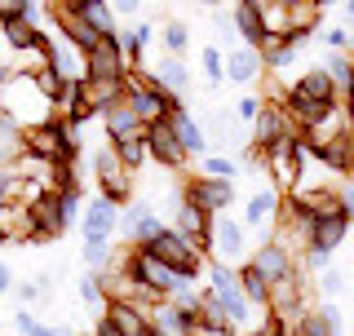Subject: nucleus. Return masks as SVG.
Here are the masks:
<instances>
[{"mask_svg":"<svg viewBox=\"0 0 354 336\" xmlns=\"http://www.w3.org/2000/svg\"><path fill=\"white\" fill-rule=\"evenodd\" d=\"M147 252H155L164 265H169V270H177L182 279H199V274H204V252H208V243L186 239L182 230H173V226H169Z\"/></svg>","mask_w":354,"mask_h":336,"instance_id":"nucleus-1","label":"nucleus"},{"mask_svg":"<svg viewBox=\"0 0 354 336\" xmlns=\"http://www.w3.org/2000/svg\"><path fill=\"white\" fill-rule=\"evenodd\" d=\"M129 106H133V115L142 120V129H155V124H164L182 102H177L173 93H164L151 75H129Z\"/></svg>","mask_w":354,"mask_h":336,"instance_id":"nucleus-2","label":"nucleus"},{"mask_svg":"<svg viewBox=\"0 0 354 336\" xmlns=\"http://www.w3.org/2000/svg\"><path fill=\"white\" fill-rule=\"evenodd\" d=\"M124 270H129L133 279H138L142 288L160 292L164 301H169V297H173V288L182 283V274H177V270H169V265H164L155 252H147V248H129V252H124Z\"/></svg>","mask_w":354,"mask_h":336,"instance_id":"nucleus-3","label":"nucleus"},{"mask_svg":"<svg viewBox=\"0 0 354 336\" xmlns=\"http://www.w3.org/2000/svg\"><path fill=\"white\" fill-rule=\"evenodd\" d=\"M53 18H58V31L62 40H71L80 53H93L106 36L93 27V18L84 14V0H71V5H53Z\"/></svg>","mask_w":354,"mask_h":336,"instance_id":"nucleus-4","label":"nucleus"},{"mask_svg":"<svg viewBox=\"0 0 354 336\" xmlns=\"http://www.w3.org/2000/svg\"><path fill=\"white\" fill-rule=\"evenodd\" d=\"M243 239H248L243 221H235L230 212H217L213 226H208V248L217 252L221 265H243Z\"/></svg>","mask_w":354,"mask_h":336,"instance_id":"nucleus-5","label":"nucleus"},{"mask_svg":"<svg viewBox=\"0 0 354 336\" xmlns=\"http://www.w3.org/2000/svg\"><path fill=\"white\" fill-rule=\"evenodd\" d=\"M208 279V288L226 301V310H230V328H239V323H248V297H243V288H239V270H230V265H221L213 261L204 270Z\"/></svg>","mask_w":354,"mask_h":336,"instance_id":"nucleus-6","label":"nucleus"},{"mask_svg":"<svg viewBox=\"0 0 354 336\" xmlns=\"http://www.w3.org/2000/svg\"><path fill=\"white\" fill-rule=\"evenodd\" d=\"M248 265L257 270L266 283H288V279H297V261H292V252L283 248V243H274V239H266V243H257V252L248 256Z\"/></svg>","mask_w":354,"mask_h":336,"instance_id":"nucleus-7","label":"nucleus"},{"mask_svg":"<svg viewBox=\"0 0 354 336\" xmlns=\"http://www.w3.org/2000/svg\"><path fill=\"white\" fill-rule=\"evenodd\" d=\"M248 133H252V147L257 151H270V147H279V142H288V138H301V133H292V120H288L283 102H270V97H266L261 120Z\"/></svg>","mask_w":354,"mask_h":336,"instance_id":"nucleus-8","label":"nucleus"},{"mask_svg":"<svg viewBox=\"0 0 354 336\" xmlns=\"http://www.w3.org/2000/svg\"><path fill=\"white\" fill-rule=\"evenodd\" d=\"M27 217H31V239H58V234L71 226L58 190H53V195H36V204L27 208Z\"/></svg>","mask_w":354,"mask_h":336,"instance_id":"nucleus-9","label":"nucleus"},{"mask_svg":"<svg viewBox=\"0 0 354 336\" xmlns=\"http://www.w3.org/2000/svg\"><path fill=\"white\" fill-rule=\"evenodd\" d=\"M120 230H124V239L133 243V248H151L169 226L151 212V204H129L124 212H120Z\"/></svg>","mask_w":354,"mask_h":336,"instance_id":"nucleus-10","label":"nucleus"},{"mask_svg":"<svg viewBox=\"0 0 354 336\" xmlns=\"http://www.w3.org/2000/svg\"><path fill=\"white\" fill-rule=\"evenodd\" d=\"M93 168H97V186H102V199H111V204H124V199L133 195V177L129 168L115 160V151H97L93 155Z\"/></svg>","mask_w":354,"mask_h":336,"instance_id":"nucleus-11","label":"nucleus"},{"mask_svg":"<svg viewBox=\"0 0 354 336\" xmlns=\"http://www.w3.org/2000/svg\"><path fill=\"white\" fill-rule=\"evenodd\" d=\"M147 151H151V160L164 164V168H182L186 164V151H182V142H177V133H173L169 120L155 124V129H147Z\"/></svg>","mask_w":354,"mask_h":336,"instance_id":"nucleus-12","label":"nucleus"},{"mask_svg":"<svg viewBox=\"0 0 354 336\" xmlns=\"http://www.w3.org/2000/svg\"><path fill=\"white\" fill-rule=\"evenodd\" d=\"M84 239H111V234L120 230V204H111V199L97 195L93 204L84 208Z\"/></svg>","mask_w":354,"mask_h":336,"instance_id":"nucleus-13","label":"nucleus"},{"mask_svg":"<svg viewBox=\"0 0 354 336\" xmlns=\"http://www.w3.org/2000/svg\"><path fill=\"white\" fill-rule=\"evenodd\" d=\"M292 93H301L306 102H319V106H341V93H337V84H332V75L324 66H310L301 80L292 84Z\"/></svg>","mask_w":354,"mask_h":336,"instance_id":"nucleus-14","label":"nucleus"},{"mask_svg":"<svg viewBox=\"0 0 354 336\" xmlns=\"http://www.w3.org/2000/svg\"><path fill=\"white\" fill-rule=\"evenodd\" d=\"M195 315L191 310H182V306H173V301H164V306H155L151 310V328L160 332V336H195Z\"/></svg>","mask_w":354,"mask_h":336,"instance_id":"nucleus-15","label":"nucleus"},{"mask_svg":"<svg viewBox=\"0 0 354 336\" xmlns=\"http://www.w3.org/2000/svg\"><path fill=\"white\" fill-rule=\"evenodd\" d=\"M279 217V190H257L243 204V230H270Z\"/></svg>","mask_w":354,"mask_h":336,"instance_id":"nucleus-16","label":"nucleus"},{"mask_svg":"<svg viewBox=\"0 0 354 336\" xmlns=\"http://www.w3.org/2000/svg\"><path fill=\"white\" fill-rule=\"evenodd\" d=\"M18 160H27V129L9 111H0V168H14Z\"/></svg>","mask_w":354,"mask_h":336,"instance_id":"nucleus-17","label":"nucleus"},{"mask_svg":"<svg viewBox=\"0 0 354 336\" xmlns=\"http://www.w3.org/2000/svg\"><path fill=\"white\" fill-rule=\"evenodd\" d=\"M261 75H266V62H261L257 49H235V53H226V80H230V84L252 88Z\"/></svg>","mask_w":354,"mask_h":336,"instance_id":"nucleus-18","label":"nucleus"},{"mask_svg":"<svg viewBox=\"0 0 354 336\" xmlns=\"http://www.w3.org/2000/svg\"><path fill=\"white\" fill-rule=\"evenodd\" d=\"M337 328H341V310L328 301V306H319V310H306V315L292 323L288 336H337Z\"/></svg>","mask_w":354,"mask_h":336,"instance_id":"nucleus-19","label":"nucleus"},{"mask_svg":"<svg viewBox=\"0 0 354 336\" xmlns=\"http://www.w3.org/2000/svg\"><path fill=\"white\" fill-rule=\"evenodd\" d=\"M169 124H173V133H177V142H182V151H186V155H204V151H208L204 129L195 124V115H191L186 106H177V111H173Z\"/></svg>","mask_w":354,"mask_h":336,"instance_id":"nucleus-20","label":"nucleus"},{"mask_svg":"<svg viewBox=\"0 0 354 336\" xmlns=\"http://www.w3.org/2000/svg\"><path fill=\"white\" fill-rule=\"evenodd\" d=\"M151 80L160 84L164 93H173V97H186V88H191V71H186V62H182V58H164V62L151 71Z\"/></svg>","mask_w":354,"mask_h":336,"instance_id":"nucleus-21","label":"nucleus"},{"mask_svg":"<svg viewBox=\"0 0 354 336\" xmlns=\"http://www.w3.org/2000/svg\"><path fill=\"white\" fill-rule=\"evenodd\" d=\"M319 14H324L319 0H288V31H292V36L319 31Z\"/></svg>","mask_w":354,"mask_h":336,"instance_id":"nucleus-22","label":"nucleus"},{"mask_svg":"<svg viewBox=\"0 0 354 336\" xmlns=\"http://www.w3.org/2000/svg\"><path fill=\"white\" fill-rule=\"evenodd\" d=\"M235 36L248 40V49L266 44V27H261V9L257 5H235Z\"/></svg>","mask_w":354,"mask_h":336,"instance_id":"nucleus-23","label":"nucleus"},{"mask_svg":"<svg viewBox=\"0 0 354 336\" xmlns=\"http://www.w3.org/2000/svg\"><path fill=\"white\" fill-rule=\"evenodd\" d=\"M350 234V217L346 212H337V217H319L315 221V248L324 252H337V243Z\"/></svg>","mask_w":354,"mask_h":336,"instance_id":"nucleus-24","label":"nucleus"},{"mask_svg":"<svg viewBox=\"0 0 354 336\" xmlns=\"http://www.w3.org/2000/svg\"><path fill=\"white\" fill-rule=\"evenodd\" d=\"M102 124H106V138H111V142L133 138V133H147V129H142V120L133 115V106H129V102H124V106H115V111H106Z\"/></svg>","mask_w":354,"mask_h":336,"instance_id":"nucleus-25","label":"nucleus"},{"mask_svg":"<svg viewBox=\"0 0 354 336\" xmlns=\"http://www.w3.org/2000/svg\"><path fill=\"white\" fill-rule=\"evenodd\" d=\"M111 151H115V160L120 164H124L129 168V173H133V168H142V164H147V133H133V138H120V142H111Z\"/></svg>","mask_w":354,"mask_h":336,"instance_id":"nucleus-26","label":"nucleus"},{"mask_svg":"<svg viewBox=\"0 0 354 336\" xmlns=\"http://www.w3.org/2000/svg\"><path fill=\"white\" fill-rule=\"evenodd\" d=\"M84 265H88V274H106L111 265H115V243L111 239H84Z\"/></svg>","mask_w":354,"mask_h":336,"instance_id":"nucleus-27","label":"nucleus"},{"mask_svg":"<svg viewBox=\"0 0 354 336\" xmlns=\"http://www.w3.org/2000/svg\"><path fill=\"white\" fill-rule=\"evenodd\" d=\"M239 288H243V297H248V306H261V310L270 306V283H266V279L252 270L248 261L239 265Z\"/></svg>","mask_w":354,"mask_h":336,"instance_id":"nucleus-28","label":"nucleus"},{"mask_svg":"<svg viewBox=\"0 0 354 336\" xmlns=\"http://www.w3.org/2000/svg\"><path fill=\"white\" fill-rule=\"evenodd\" d=\"M324 71L332 75V84H337V93H341V102L354 93V62L346 58V53H332V58L324 62Z\"/></svg>","mask_w":354,"mask_h":336,"instance_id":"nucleus-29","label":"nucleus"},{"mask_svg":"<svg viewBox=\"0 0 354 336\" xmlns=\"http://www.w3.org/2000/svg\"><path fill=\"white\" fill-rule=\"evenodd\" d=\"M257 9H261L266 40H283V36H288V0H274V5H257Z\"/></svg>","mask_w":354,"mask_h":336,"instance_id":"nucleus-30","label":"nucleus"},{"mask_svg":"<svg viewBox=\"0 0 354 336\" xmlns=\"http://www.w3.org/2000/svg\"><path fill=\"white\" fill-rule=\"evenodd\" d=\"M199 323H208V328H221V323H230L226 301H221L213 288H204V297H199Z\"/></svg>","mask_w":354,"mask_h":336,"instance_id":"nucleus-31","label":"nucleus"},{"mask_svg":"<svg viewBox=\"0 0 354 336\" xmlns=\"http://www.w3.org/2000/svg\"><path fill=\"white\" fill-rule=\"evenodd\" d=\"M14 328H18V336H71V332H62V328H49V323H40L31 310H14Z\"/></svg>","mask_w":354,"mask_h":336,"instance_id":"nucleus-32","label":"nucleus"},{"mask_svg":"<svg viewBox=\"0 0 354 336\" xmlns=\"http://www.w3.org/2000/svg\"><path fill=\"white\" fill-rule=\"evenodd\" d=\"M199 71H204V80L208 84H221V80H226V53H221V49H213V44H208V49L204 53H199Z\"/></svg>","mask_w":354,"mask_h":336,"instance_id":"nucleus-33","label":"nucleus"},{"mask_svg":"<svg viewBox=\"0 0 354 336\" xmlns=\"http://www.w3.org/2000/svg\"><path fill=\"white\" fill-rule=\"evenodd\" d=\"M80 297H84V306H88V310H102V315H106V306H111V301H106L102 274H84V279H80Z\"/></svg>","mask_w":354,"mask_h":336,"instance_id":"nucleus-34","label":"nucleus"},{"mask_svg":"<svg viewBox=\"0 0 354 336\" xmlns=\"http://www.w3.org/2000/svg\"><path fill=\"white\" fill-rule=\"evenodd\" d=\"M186 44H191V31H186V22H164V49H169V58H182Z\"/></svg>","mask_w":354,"mask_h":336,"instance_id":"nucleus-35","label":"nucleus"},{"mask_svg":"<svg viewBox=\"0 0 354 336\" xmlns=\"http://www.w3.org/2000/svg\"><path fill=\"white\" fill-rule=\"evenodd\" d=\"M261 111H266V97L261 93H243L239 97V102H235V120H239V124H257V120H261Z\"/></svg>","mask_w":354,"mask_h":336,"instance_id":"nucleus-36","label":"nucleus"},{"mask_svg":"<svg viewBox=\"0 0 354 336\" xmlns=\"http://www.w3.org/2000/svg\"><path fill=\"white\" fill-rule=\"evenodd\" d=\"M204 177H213V182H235L239 164L226 160V155H208V160H204Z\"/></svg>","mask_w":354,"mask_h":336,"instance_id":"nucleus-37","label":"nucleus"},{"mask_svg":"<svg viewBox=\"0 0 354 336\" xmlns=\"http://www.w3.org/2000/svg\"><path fill=\"white\" fill-rule=\"evenodd\" d=\"M213 133H217V142H243L239 120L235 115H221V111H213Z\"/></svg>","mask_w":354,"mask_h":336,"instance_id":"nucleus-38","label":"nucleus"},{"mask_svg":"<svg viewBox=\"0 0 354 336\" xmlns=\"http://www.w3.org/2000/svg\"><path fill=\"white\" fill-rule=\"evenodd\" d=\"M14 292H18V301H22V310H27L31 301H44V297H49V279H27V283H18Z\"/></svg>","mask_w":354,"mask_h":336,"instance_id":"nucleus-39","label":"nucleus"},{"mask_svg":"<svg viewBox=\"0 0 354 336\" xmlns=\"http://www.w3.org/2000/svg\"><path fill=\"white\" fill-rule=\"evenodd\" d=\"M324 44L332 53H346L350 49V27H324Z\"/></svg>","mask_w":354,"mask_h":336,"instance_id":"nucleus-40","label":"nucleus"},{"mask_svg":"<svg viewBox=\"0 0 354 336\" xmlns=\"http://www.w3.org/2000/svg\"><path fill=\"white\" fill-rule=\"evenodd\" d=\"M319 288H324L328 297H341V288H346V274H341V270H324V274H319Z\"/></svg>","mask_w":354,"mask_h":336,"instance_id":"nucleus-41","label":"nucleus"},{"mask_svg":"<svg viewBox=\"0 0 354 336\" xmlns=\"http://www.w3.org/2000/svg\"><path fill=\"white\" fill-rule=\"evenodd\" d=\"M93 336H129V332L120 328V323L111 319V315H102V319H97V328H93Z\"/></svg>","mask_w":354,"mask_h":336,"instance_id":"nucleus-42","label":"nucleus"},{"mask_svg":"<svg viewBox=\"0 0 354 336\" xmlns=\"http://www.w3.org/2000/svg\"><path fill=\"white\" fill-rule=\"evenodd\" d=\"M195 336H235L230 323H221V328H208V323H195Z\"/></svg>","mask_w":354,"mask_h":336,"instance_id":"nucleus-43","label":"nucleus"},{"mask_svg":"<svg viewBox=\"0 0 354 336\" xmlns=\"http://www.w3.org/2000/svg\"><path fill=\"white\" fill-rule=\"evenodd\" d=\"M14 288H18V283H14V270H9V265L0 261V297H5V292H14Z\"/></svg>","mask_w":354,"mask_h":336,"instance_id":"nucleus-44","label":"nucleus"},{"mask_svg":"<svg viewBox=\"0 0 354 336\" xmlns=\"http://www.w3.org/2000/svg\"><path fill=\"white\" fill-rule=\"evenodd\" d=\"M138 14H142V9L129 5V0H124V5H115V18H138Z\"/></svg>","mask_w":354,"mask_h":336,"instance_id":"nucleus-45","label":"nucleus"},{"mask_svg":"<svg viewBox=\"0 0 354 336\" xmlns=\"http://www.w3.org/2000/svg\"><path fill=\"white\" fill-rule=\"evenodd\" d=\"M9 80H14V66H9V62H0V93L9 88Z\"/></svg>","mask_w":354,"mask_h":336,"instance_id":"nucleus-46","label":"nucleus"},{"mask_svg":"<svg viewBox=\"0 0 354 336\" xmlns=\"http://www.w3.org/2000/svg\"><path fill=\"white\" fill-rule=\"evenodd\" d=\"M341 14H346V27H350V36H354V0H350V5H341Z\"/></svg>","mask_w":354,"mask_h":336,"instance_id":"nucleus-47","label":"nucleus"},{"mask_svg":"<svg viewBox=\"0 0 354 336\" xmlns=\"http://www.w3.org/2000/svg\"><path fill=\"white\" fill-rule=\"evenodd\" d=\"M346 58H350V62H354V36H350V49H346Z\"/></svg>","mask_w":354,"mask_h":336,"instance_id":"nucleus-48","label":"nucleus"},{"mask_svg":"<svg viewBox=\"0 0 354 336\" xmlns=\"http://www.w3.org/2000/svg\"><path fill=\"white\" fill-rule=\"evenodd\" d=\"M248 336H261V332H248Z\"/></svg>","mask_w":354,"mask_h":336,"instance_id":"nucleus-49","label":"nucleus"}]
</instances>
